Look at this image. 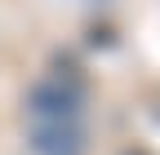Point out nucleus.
I'll return each instance as SVG.
<instances>
[{"label": "nucleus", "mask_w": 160, "mask_h": 155, "mask_svg": "<svg viewBox=\"0 0 160 155\" xmlns=\"http://www.w3.org/2000/svg\"><path fill=\"white\" fill-rule=\"evenodd\" d=\"M80 84L62 80V75H49V80H40L31 89V115L40 124H71L76 111H80Z\"/></svg>", "instance_id": "obj_1"}, {"label": "nucleus", "mask_w": 160, "mask_h": 155, "mask_svg": "<svg viewBox=\"0 0 160 155\" xmlns=\"http://www.w3.org/2000/svg\"><path fill=\"white\" fill-rule=\"evenodd\" d=\"M31 146H36L40 155H80V151H85L76 124H40Z\"/></svg>", "instance_id": "obj_2"}]
</instances>
